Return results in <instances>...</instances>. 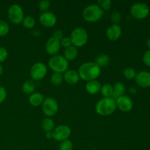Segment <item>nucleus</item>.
Returning a JSON list of instances; mask_svg holds the SVG:
<instances>
[{"mask_svg": "<svg viewBox=\"0 0 150 150\" xmlns=\"http://www.w3.org/2000/svg\"><path fill=\"white\" fill-rule=\"evenodd\" d=\"M78 73L80 79L88 82L96 80L100 76L101 68L95 62H88L79 67Z\"/></svg>", "mask_w": 150, "mask_h": 150, "instance_id": "nucleus-1", "label": "nucleus"}, {"mask_svg": "<svg viewBox=\"0 0 150 150\" xmlns=\"http://www.w3.org/2000/svg\"><path fill=\"white\" fill-rule=\"evenodd\" d=\"M117 109L116 100L113 98H103L95 105L97 114L100 116L111 115Z\"/></svg>", "mask_w": 150, "mask_h": 150, "instance_id": "nucleus-2", "label": "nucleus"}, {"mask_svg": "<svg viewBox=\"0 0 150 150\" xmlns=\"http://www.w3.org/2000/svg\"><path fill=\"white\" fill-rule=\"evenodd\" d=\"M103 10L98 4H91L83 9L82 16L86 22L93 23L99 21L103 17Z\"/></svg>", "mask_w": 150, "mask_h": 150, "instance_id": "nucleus-3", "label": "nucleus"}, {"mask_svg": "<svg viewBox=\"0 0 150 150\" xmlns=\"http://www.w3.org/2000/svg\"><path fill=\"white\" fill-rule=\"evenodd\" d=\"M48 66L54 73H64L68 70L69 62L62 55L52 56L48 60Z\"/></svg>", "mask_w": 150, "mask_h": 150, "instance_id": "nucleus-4", "label": "nucleus"}, {"mask_svg": "<svg viewBox=\"0 0 150 150\" xmlns=\"http://www.w3.org/2000/svg\"><path fill=\"white\" fill-rule=\"evenodd\" d=\"M73 45L75 47H82L86 45L88 41V33L86 29L82 27H76L72 31L70 37Z\"/></svg>", "mask_w": 150, "mask_h": 150, "instance_id": "nucleus-5", "label": "nucleus"}, {"mask_svg": "<svg viewBox=\"0 0 150 150\" xmlns=\"http://www.w3.org/2000/svg\"><path fill=\"white\" fill-rule=\"evenodd\" d=\"M149 12V6L144 2L135 3L130 7V14L137 20H142L147 18Z\"/></svg>", "mask_w": 150, "mask_h": 150, "instance_id": "nucleus-6", "label": "nucleus"}, {"mask_svg": "<svg viewBox=\"0 0 150 150\" xmlns=\"http://www.w3.org/2000/svg\"><path fill=\"white\" fill-rule=\"evenodd\" d=\"M7 16L12 23L15 24H20L23 20L24 13H23V10L19 4H13L8 8Z\"/></svg>", "mask_w": 150, "mask_h": 150, "instance_id": "nucleus-7", "label": "nucleus"}, {"mask_svg": "<svg viewBox=\"0 0 150 150\" xmlns=\"http://www.w3.org/2000/svg\"><path fill=\"white\" fill-rule=\"evenodd\" d=\"M42 110L43 114L48 117H49V118L51 117H54L58 112V103L57 102V100L54 98H45L42 104Z\"/></svg>", "mask_w": 150, "mask_h": 150, "instance_id": "nucleus-8", "label": "nucleus"}, {"mask_svg": "<svg viewBox=\"0 0 150 150\" xmlns=\"http://www.w3.org/2000/svg\"><path fill=\"white\" fill-rule=\"evenodd\" d=\"M47 66L45 63L38 62L35 63L30 69V76L32 81L42 80L47 74Z\"/></svg>", "mask_w": 150, "mask_h": 150, "instance_id": "nucleus-9", "label": "nucleus"}, {"mask_svg": "<svg viewBox=\"0 0 150 150\" xmlns=\"http://www.w3.org/2000/svg\"><path fill=\"white\" fill-rule=\"evenodd\" d=\"M71 134V129L65 125H60L54 128L52 132V138L57 142H63L68 139Z\"/></svg>", "mask_w": 150, "mask_h": 150, "instance_id": "nucleus-10", "label": "nucleus"}, {"mask_svg": "<svg viewBox=\"0 0 150 150\" xmlns=\"http://www.w3.org/2000/svg\"><path fill=\"white\" fill-rule=\"evenodd\" d=\"M115 100L117 108H118L122 112H130L133 109V102L131 98L127 95H122L117 98Z\"/></svg>", "mask_w": 150, "mask_h": 150, "instance_id": "nucleus-11", "label": "nucleus"}, {"mask_svg": "<svg viewBox=\"0 0 150 150\" xmlns=\"http://www.w3.org/2000/svg\"><path fill=\"white\" fill-rule=\"evenodd\" d=\"M39 21L45 27H53L57 22V18L52 12H44L39 16Z\"/></svg>", "mask_w": 150, "mask_h": 150, "instance_id": "nucleus-12", "label": "nucleus"}, {"mask_svg": "<svg viewBox=\"0 0 150 150\" xmlns=\"http://www.w3.org/2000/svg\"><path fill=\"white\" fill-rule=\"evenodd\" d=\"M61 48L60 40L52 36L47 40L45 43V51L51 56L57 55Z\"/></svg>", "mask_w": 150, "mask_h": 150, "instance_id": "nucleus-13", "label": "nucleus"}, {"mask_svg": "<svg viewBox=\"0 0 150 150\" xmlns=\"http://www.w3.org/2000/svg\"><path fill=\"white\" fill-rule=\"evenodd\" d=\"M136 83L140 87L146 89L150 87V73L149 72L142 70L136 74L135 78Z\"/></svg>", "mask_w": 150, "mask_h": 150, "instance_id": "nucleus-14", "label": "nucleus"}, {"mask_svg": "<svg viewBox=\"0 0 150 150\" xmlns=\"http://www.w3.org/2000/svg\"><path fill=\"white\" fill-rule=\"evenodd\" d=\"M122 35V28L120 25L112 24L106 29V36L111 41H116Z\"/></svg>", "mask_w": 150, "mask_h": 150, "instance_id": "nucleus-15", "label": "nucleus"}, {"mask_svg": "<svg viewBox=\"0 0 150 150\" xmlns=\"http://www.w3.org/2000/svg\"><path fill=\"white\" fill-rule=\"evenodd\" d=\"M64 81L69 84H76L80 80L78 71L74 70H67L63 75Z\"/></svg>", "mask_w": 150, "mask_h": 150, "instance_id": "nucleus-16", "label": "nucleus"}, {"mask_svg": "<svg viewBox=\"0 0 150 150\" xmlns=\"http://www.w3.org/2000/svg\"><path fill=\"white\" fill-rule=\"evenodd\" d=\"M101 86L102 85L100 84L99 81L97 80L91 81H88L86 83V90L90 95H96L98 92H100Z\"/></svg>", "mask_w": 150, "mask_h": 150, "instance_id": "nucleus-17", "label": "nucleus"}, {"mask_svg": "<svg viewBox=\"0 0 150 150\" xmlns=\"http://www.w3.org/2000/svg\"><path fill=\"white\" fill-rule=\"evenodd\" d=\"M126 92V87L125 84L122 82L118 81L114 83L113 86V95L112 98L114 99L120 98V97L125 95V93Z\"/></svg>", "mask_w": 150, "mask_h": 150, "instance_id": "nucleus-18", "label": "nucleus"}, {"mask_svg": "<svg viewBox=\"0 0 150 150\" xmlns=\"http://www.w3.org/2000/svg\"><path fill=\"white\" fill-rule=\"evenodd\" d=\"M44 96L42 93L40 92H34L32 95H29V102L32 106L38 107L42 105L44 100Z\"/></svg>", "mask_w": 150, "mask_h": 150, "instance_id": "nucleus-19", "label": "nucleus"}, {"mask_svg": "<svg viewBox=\"0 0 150 150\" xmlns=\"http://www.w3.org/2000/svg\"><path fill=\"white\" fill-rule=\"evenodd\" d=\"M78 49L74 45L65 48L64 51V56L63 57L66 59L68 62L73 61L76 59L78 57Z\"/></svg>", "mask_w": 150, "mask_h": 150, "instance_id": "nucleus-20", "label": "nucleus"}, {"mask_svg": "<svg viewBox=\"0 0 150 150\" xmlns=\"http://www.w3.org/2000/svg\"><path fill=\"white\" fill-rule=\"evenodd\" d=\"M35 83L32 80H26L23 82L22 85V91L26 95H32L35 92Z\"/></svg>", "mask_w": 150, "mask_h": 150, "instance_id": "nucleus-21", "label": "nucleus"}, {"mask_svg": "<svg viewBox=\"0 0 150 150\" xmlns=\"http://www.w3.org/2000/svg\"><path fill=\"white\" fill-rule=\"evenodd\" d=\"M55 128V123L51 118H45L42 122V129L46 133L53 132Z\"/></svg>", "mask_w": 150, "mask_h": 150, "instance_id": "nucleus-22", "label": "nucleus"}, {"mask_svg": "<svg viewBox=\"0 0 150 150\" xmlns=\"http://www.w3.org/2000/svg\"><path fill=\"white\" fill-rule=\"evenodd\" d=\"M110 62V58L108 55L106 54H100V55L98 56L95 59V62L100 67H105Z\"/></svg>", "mask_w": 150, "mask_h": 150, "instance_id": "nucleus-23", "label": "nucleus"}, {"mask_svg": "<svg viewBox=\"0 0 150 150\" xmlns=\"http://www.w3.org/2000/svg\"><path fill=\"white\" fill-rule=\"evenodd\" d=\"M100 92L103 98H112L113 86L110 83H105L101 86Z\"/></svg>", "mask_w": 150, "mask_h": 150, "instance_id": "nucleus-24", "label": "nucleus"}, {"mask_svg": "<svg viewBox=\"0 0 150 150\" xmlns=\"http://www.w3.org/2000/svg\"><path fill=\"white\" fill-rule=\"evenodd\" d=\"M22 23L25 28L30 29L34 28V26L36 24V21H35V19L34 18V17H32V16H26L23 18Z\"/></svg>", "mask_w": 150, "mask_h": 150, "instance_id": "nucleus-25", "label": "nucleus"}, {"mask_svg": "<svg viewBox=\"0 0 150 150\" xmlns=\"http://www.w3.org/2000/svg\"><path fill=\"white\" fill-rule=\"evenodd\" d=\"M51 83L52 84L55 85V86H59V85L62 84V83L64 81V78H63V75L62 73H54L52 76H51Z\"/></svg>", "mask_w": 150, "mask_h": 150, "instance_id": "nucleus-26", "label": "nucleus"}, {"mask_svg": "<svg viewBox=\"0 0 150 150\" xmlns=\"http://www.w3.org/2000/svg\"><path fill=\"white\" fill-rule=\"evenodd\" d=\"M136 74H137V73H136V70L133 67H127L123 70V75H124L125 78L127 80L135 79Z\"/></svg>", "mask_w": 150, "mask_h": 150, "instance_id": "nucleus-27", "label": "nucleus"}, {"mask_svg": "<svg viewBox=\"0 0 150 150\" xmlns=\"http://www.w3.org/2000/svg\"><path fill=\"white\" fill-rule=\"evenodd\" d=\"M10 32V26L6 21L0 20V37H4L7 35Z\"/></svg>", "mask_w": 150, "mask_h": 150, "instance_id": "nucleus-28", "label": "nucleus"}, {"mask_svg": "<svg viewBox=\"0 0 150 150\" xmlns=\"http://www.w3.org/2000/svg\"><path fill=\"white\" fill-rule=\"evenodd\" d=\"M73 147V142L69 139L64 140L60 143L59 149V150H72Z\"/></svg>", "mask_w": 150, "mask_h": 150, "instance_id": "nucleus-29", "label": "nucleus"}, {"mask_svg": "<svg viewBox=\"0 0 150 150\" xmlns=\"http://www.w3.org/2000/svg\"><path fill=\"white\" fill-rule=\"evenodd\" d=\"M98 4L103 10H108L111 7L112 1L111 0H100L98 1Z\"/></svg>", "mask_w": 150, "mask_h": 150, "instance_id": "nucleus-30", "label": "nucleus"}, {"mask_svg": "<svg viewBox=\"0 0 150 150\" xmlns=\"http://www.w3.org/2000/svg\"><path fill=\"white\" fill-rule=\"evenodd\" d=\"M51 6V2L48 0H42L38 4V8L42 13L48 11V9L50 8Z\"/></svg>", "mask_w": 150, "mask_h": 150, "instance_id": "nucleus-31", "label": "nucleus"}, {"mask_svg": "<svg viewBox=\"0 0 150 150\" xmlns=\"http://www.w3.org/2000/svg\"><path fill=\"white\" fill-rule=\"evenodd\" d=\"M122 20V15L120 14V12L115 11L112 13L111 16V21L113 23V24H117L121 21Z\"/></svg>", "mask_w": 150, "mask_h": 150, "instance_id": "nucleus-32", "label": "nucleus"}, {"mask_svg": "<svg viewBox=\"0 0 150 150\" xmlns=\"http://www.w3.org/2000/svg\"><path fill=\"white\" fill-rule=\"evenodd\" d=\"M60 44H61V47H63L64 48H67L68 47L73 45L71 42V40L69 37H63L61 40H60Z\"/></svg>", "mask_w": 150, "mask_h": 150, "instance_id": "nucleus-33", "label": "nucleus"}, {"mask_svg": "<svg viewBox=\"0 0 150 150\" xmlns=\"http://www.w3.org/2000/svg\"><path fill=\"white\" fill-rule=\"evenodd\" d=\"M7 57H8V52H7V49L4 48V47L0 46V63L5 61Z\"/></svg>", "mask_w": 150, "mask_h": 150, "instance_id": "nucleus-34", "label": "nucleus"}, {"mask_svg": "<svg viewBox=\"0 0 150 150\" xmlns=\"http://www.w3.org/2000/svg\"><path fill=\"white\" fill-rule=\"evenodd\" d=\"M142 60L147 67H150V50H147V51H145L143 57H142Z\"/></svg>", "mask_w": 150, "mask_h": 150, "instance_id": "nucleus-35", "label": "nucleus"}, {"mask_svg": "<svg viewBox=\"0 0 150 150\" xmlns=\"http://www.w3.org/2000/svg\"><path fill=\"white\" fill-rule=\"evenodd\" d=\"M7 98V91L4 87L0 86V103H2Z\"/></svg>", "mask_w": 150, "mask_h": 150, "instance_id": "nucleus-36", "label": "nucleus"}, {"mask_svg": "<svg viewBox=\"0 0 150 150\" xmlns=\"http://www.w3.org/2000/svg\"><path fill=\"white\" fill-rule=\"evenodd\" d=\"M54 37H55V38H58V39L61 40L62 38H63V32H62L61 30H56L55 32H54V35H53Z\"/></svg>", "mask_w": 150, "mask_h": 150, "instance_id": "nucleus-37", "label": "nucleus"}, {"mask_svg": "<svg viewBox=\"0 0 150 150\" xmlns=\"http://www.w3.org/2000/svg\"><path fill=\"white\" fill-rule=\"evenodd\" d=\"M129 92H130V94H132V95H135V94L137 92V89H136V87H130V89H129Z\"/></svg>", "mask_w": 150, "mask_h": 150, "instance_id": "nucleus-38", "label": "nucleus"}, {"mask_svg": "<svg viewBox=\"0 0 150 150\" xmlns=\"http://www.w3.org/2000/svg\"><path fill=\"white\" fill-rule=\"evenodd\" d=\"M146 46H147L148 49L150 50V37H149V38L146 40Z\"/></svg>", "mask_w": 150, "mask_h": 150, "instance_id": "nucleus-39", "label": "nucleus"}, {"mask_svg": "<svg viewBox=\"0 0 150 150\" xmlns=\"http://www.w3.org/2000/svg\"><path fill=\"white\" fill-rule=\"evenodd\" d=\"M47 135H46V137L48 138V139H51L52 138V132H50V133H46Z\"/></svg>", "mask_w": 150, "mask_h": 150, "instance_id": "nucleus-40", "label": "nucleus"}, {"mask_svg": "<svg viewBox=\"0 0 150 150\" xmlns=\"http://www.w3.org/2000/svg\"><path fill=\"white\" fill-rule=\"evenodd\" d=\"M3 71H4V69H3L2 65H1V64H0V76H1V75H2Z\"/></svg>", "mask_w": 150, "mask_h": 150, "instance_id": "nucleus-41", "label": "nucleus"}]
</instances>
